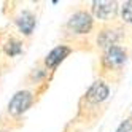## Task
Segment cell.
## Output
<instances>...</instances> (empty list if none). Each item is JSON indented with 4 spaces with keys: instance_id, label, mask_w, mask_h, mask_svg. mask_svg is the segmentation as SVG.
I'll return each instance as SVG.
<instances>
[{
    "instance_id": "cell-9",
    "label": "cell",
    "mask_w": 132,
    "mask_h": 132,
    "mask_svg": "<svg viewBox=\"0 0 132 132\" xmlns=\"http://www.w3.org/2000/svg\"><path fill=\"white\" fill-rule=\"evenodd\" d=\"M21 51H22L21 42H18V40H14V38H10V42L5 45V53H6L8 56H18Z\"/></svg>"
},
{
    "instance_id": "cell-12",
    "label": "cell",
    "mask_w": 132,
    "mask_h": 132,
    "mask_svg": "<svg viewBox=\"0 0 132 132\" xmlns=\"http://www.w3.org/2000/svg\"><path fill=\"white\" fill-rule=\"evenodd\" d=\"M2 132H5V130H2Z\"/></svg>"
},
{
    "instance_id": "cell-2",
    "label": "cell",
    "mask_w": 132,
    "mask_h": 132,
    "mask_svg": "<svg viewBox=\"0 0 132 132\" xmlns=\"http://www.w3.org/2000/svg\"><path fill=\"white\" fill-rule=\"evenodd\" d=\"M67 27L73 34H88L92 29V16L86 11H78L69 19Z\"/></svg>"
},
{
    "instance_id": "cell-3",
    "label": "cell",
    "mask_w": 132,
    "mask_h": 132,
    "mask_svg": "<svg viewBox=\"0 0 132 132\" xmlns=\"http://www.w3.org/2000/svg\"><path fill=\"white\" fill-rule=\"evenodd\" d=\"M126 62V51L121 48V46H110L105 51V56H103V64L107 67L113 69V67H121L122 64Z\"/></svg>"
},
{
    "instance_id": "cell-1",
    "label": "cell",
    "mask_w": 132,
    "mask_h": 132,
    "mask_svg": "<svg viewBox=\"0 0 132 132\" xmlns=\"http://www.w3.org/2000/svg\"><path fill=\"white\" fill-rule=\"evenodd\" d=\"M32 102H34L32 92L19 91V92H16L14 96L11 97L10 103H8V111H10L13 116H19V115H22L24 111L29 110V107L32 105Z\"/></svg>"
},
{
    "instance_id": "cell-5",
    "label": "cell",
    "mask_w": 132,
    "mask_h": 132,
    "mask_svg": "<svg viewBox=\"0 0 132 132\" xmlns=\"http://www.w3.org/2000/svg\"><path fill=\"white\" fill-rule=\"evenodd\" d=\"M70 53H72V50L69 48V46H65V45H59V46H56V48H53V50L48 53V56H46V59H45L46 67L56 69Z\"/></svg>"
},
{
    "instance_id": "cell-10",
    "label": "cell",
    "mask_w": 132,
    "mask_h": 132,
    "mask_svg": "<svg viewBox=\"0 0 132 132\" xmlns=\"http://www.w3.org/2000/svg\"><path fill=\"white\" fill-rule=\"evenodd\" d=\"M121 16H122V19H124V22L132 24V0L122 3V6H121Z\"/></svg>"
},
{
    "instance_id": "cell-6",
    "label": "cell",
    "mask_w": 132,
    "mask_h": 132,
    "mask_svg": "<svg viewBox=\"0 0 132 132\" xmlns=\"http://www.w3.org/2000/svg\"><path fill=\"white\" fill-rule=\"evenodd\" d=\"M108 94H110V89L108 86L103 81H96L92 84V86L88 89L86 92V99L91 102V103H100L103 102L107 97H108Z\"/></svg>"
},
{
    "instance_id": "cell-4",
    "label": "cell",
    "mask_w": 132,
    "mask_h": 132,
    "mask_svg": "<svg viewBox=\"0 0 132 132\" xmlns=\"http://www.w3.org/2000/svg\"><path fill=\"white\" fill-rule=\"evenodd\" d=\"M92 13L99 19H110L116 13V2H107V0H96L92 2Z\"/></svg>"
},
{
    "instance_id": "cell-8",
    "label": "cell",
    "mask_w": 132,
    "mask_h": 132,
    "mask_svg": "<svg viewBox=\"0 0 132 132\" xmlns=\"http://www.w3.org/2000/svg\"><path fill=\"white\" fill-rule=\"evenodd\" d=\"M118 40V34H115L113 30H103L102 35L99 37V45L103 48H110V46H115Z\"/></svg>"
},
{
    "instance_id": "cell-11",
    "label": "cell",
    "mask_w": 132,
    "mask_h": 132,
    "mask_svg": "<svg viewBox=\"0 0 132 132\" xmlns=\"http://www.w3.org/2000/svg\"><path fill=\"white\" fill-rule=\"evenodd\" d=\"M116 132H132V119L130 118L124 119L119 124V127L116 129Z\"/></svg>"
},
{
    "instance_id": "cell-7",
    "label": "cell",
    "mask_w": 132,
    "mask_h": 132,
    "mask_svg": "<svg viewBox=\"0 0 132 132\" xmlns=\"http://www.w3.org/2000/svg\"><path fill=\"white\" fill-rule=\"evenodd\" d=\"M14 21H16L18 29H19L21 34H24V35H30V34L34 32V29H35V24H37L35 16H34L30 11H27V10L21 11Z\"/></svg>"
}]
</instances>
